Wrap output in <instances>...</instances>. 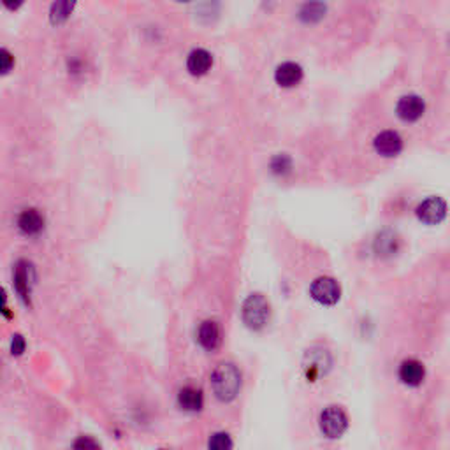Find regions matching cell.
Here are the masks:
<instances>
[{
	"label": "cell",
	"instance_id": "1",
	"mask_svg": "<svg viewBox=\"0 0 450 450\" xmlns=\"http://www.w3.org/2000/svg\"><path fill=\"white\" fill-rule=\"evenodd\" d=\"M210 382L217 399L229 403L238 398L241 390V373L233 362H222L213 369Z\"/></svg>",
	"mask_w": 450,
	"mask_h": 450
},
{
	"label": "cell",
	"instance_id": "2",
	"mask_svg": "<svg viewBox=\"0 0 450 450\" xmlns=\"http://www.w3.org/2000/svg\"><path fill=\"white\" fill-rule=\"evenodd\" d=\"M241 317L247 327L253 331H260L267 326L271 317L269 301L262 294H251L241 308Z\"/></svg>",
	"mask_w": 450,
	"mask_h": 450
},
{
	"label": "cell",
	"instance_id": "3",
	"mask_svg": "<svg viewBox=\"0 0 450 450\" xmlns=\"http://www.w3.org/2000/svg\"><path fill=\"white\" fill-rule=\"evenodd\" d=\"M320 431L324 436L334 440L343 436V433L349 428V417L343 412L340 406H327L322 413H320Z\"/></svg>",
	"mask_w": 450,
	"mask_h": 450
},
{
	"label": "cell",
	"instance_id": "4",
	"mask_svg": "<svg viewBox=\"0 0 450 450\" xmlns=\"http://www.w3.org/2000/svg\"><path fill=\"white\" fill-rule=\"evenodd\" d=\"M310 296L324 306H334L342 297V287L334 278L320 276L310 287Z\"/></svg>",
	"mask_w": 450,
	"mask_h": 450
},
{
	"label": "cell",
	"instance_id": "5",
	"mask_svg": "<svg viewBox=\"0 0 450 450\" xmlns=\"http://www.w3.org/2000/svg\"><path fill=\"white\" fill-rule=\"evenodd\" d=\"M426 111V102L420 95L410 94L403 95L401 99L396 104V115H398L399 120L406 122V124H413V122L420 120L422 115Z\"/></svg>",
	"mask_w": 450,
	"mask_h": 450
},
{
	"label": "cell",
	"instance_id": "6",
	"mask_svg": "<svg viewBox=\"0 0 450 450\" xmlns=\"http://www.w3.org/2000/svg\"><path fill=\"white\" fill-rule=\"evenodd\" d=\"M415 215L422 224L436 225L440 224V222H443V218H445L447 203L442 197H428V199L422 201V203L417 206Z\"/></svg>",
	"mask_w": 450,
	"mask_h": 450
},
{
	"label": "cell",
	"instance_id": "7",
	"mask_svg": "<svg viewBox=\"0 0 450 450\" xmlns=\"http://www.w3.org/2000/svg\"><path fill=\"white\" fill-rule=\"evenodd\" d=\"M373 148L378 155L387 158L398 157L403 151V139L396 131H383L373 141Z\"/></svg>",
	"mask_w": 450,
	"mask_h": 450
},
{
	"label": "cell",
	"instance_id": "8",
	"mask_svg": "<svg viewBox=\"0 0 450 450\" xmlns=\"http://www.w3.org/2000/svg\"><path fill=\"white\" fill-rule=\"evenodd\" d=\"M303 67L296 62H283L274 71V81L281 88H294L303 81Z\"/></svg>",
	"mask_w": 450,
	"mask_h": 450
},
{
	"label": "cell",
	"instance_id": "9",
	"mask_svg": "<svg viewBox=\"0 0 450 450\" xmlns=\"http://www.w3.org/2000/svg\"><path fill=\"white\" fill-rule=\"evenodd\" d=\"M197 342L208 352H215L222 345V329L215 320H204L197 329Z\"/></svg>",
	"mask_w": 450,
	"mask_h": 450
},
{
	"label": "cell",
	"instance_id": "10",
	"mask_svg": "<svg viewBox=\"0 0 450 450\" xmlns=\"http://www.w3.org/2000/svg\"><path fill=\"white\" fill-rule=\"evenodd\" d=\"M213 67V56L208 49L195 48L187 56V71L192 76H206Z\"/></svg>",
	"mask_w": 450,
	"mask_h": 450
},
{
	"label": "cell",
	"instance_id": "11",
	"mask_svg": "<svg viewBox=\"0 0 450 450\" xmlns=\"http://www.w3.org/2000/svg\"><path fill=\"white\" fill-rule=\"evenodd\" d=\"M426 378L424 364L417 359L403 360L399 366V380L408 387H419Z\"/></svg>",
	"mask_w": 450,
	"mask_h": 450
},
{
	"label": "cell",
	"instance_id": "12",
	"mask_svg": "<svg viewBox=\"0 0 450 450\" xmlns=\"http://www.w3.org/2000/svg\"><path fill=\"white\" fill-rule=\"evenodd\" d=\"M18 227L25 236H38L44 229V217L34 208L23 210L18 217Z\"/></svg>",
	"mask_w": 450,
	"mask_h": 450
},
{
	"label": "cell",
	"instance_id": "13",
	"mask_svg": "<svg viewBox=\"0 0 450 450\" xmlns=\"http://www.w3.org/2000/svg\"><path fill=\"white\" fill-rule=\"evenodd\" d=\"M78 0H53L49 6V23L53 26H60L71 19Z\"/></svg>",
	"mask_w": 450,
	"mask_h": 450
},
{
	"label": "cell",
	"instance_id": "14",
	"mask_svg": "<svg viewBox=\"0 0 450 450\" xmlns=\"http://www.w3.org/2000/svg\"><path fill=\"white\" fill-rule=\"evenodd\" d=\"M327 15V4L324 0H306L299 8V15L297 18L306 25H315V23L322 22Z\"/></svg>",
	"mask_w": 450,
	"mask_h": 450
},
{
	"label": "cell",
	"instance_id": "15",
	"mask_svg": "<svg viewBox=\"0 0 450 450\" xmlns=\"http://www.w3.org/2000/svg\"><path fill=\"white\" fill-rule=\"evenodd\" d=\"M178 405H180V408L185 410V412H201L204 405L203 392H201V389H197V387H183V389L178 392Z\"/></svg>",
	"mask_w": 450,
	"mask_h": 450
},
{
	"label": "cell",
	"instance_id": "16",
	"mask_svg": "<svg viewBox=\"0 0 450 450\" xmlns=\"http://www.w3.org/2000/svg\"><path fill=\"white\" fill-rule=\"evenodd\" d=\"M28 281H31V266L25 260H19L15 269V287L16 292L25 303L31 299V283Z\"/></svg>",
	"mask_w": 450,
	"mask_h": 450
},
{
	"label": "cell",
	"instance_id": "17",
	"mask_svg": "<svg viewBox=\"0 0 450 450\" xmlns=\"http://www.w3.org/2000/svg\"><path fill=\"white\" fill-rule=\"evenodd\" d=\"M290 169H292V160H290L289 155H278L271 160V171L278 176L290 173Z\"/></svg>",
	"mask_w": 450,
	"mask_h": 450
},
{
	"label": "cell",
	"instance_id": "18",
	"mask_svg": "<svg viewBox=\"0 0 450 450\" xmlns=\"http://www.w3.org/2000/svg\"><path fill=\"white\" fill-rule=\"evenodd\" d=\"M16 58L8 48H0V76H8L15 69Z\"/></svg>",
	"mask_w": 450,
	"mask_h": 450
},
{
	"label": "cell",
	"instance_id": "19",
	"mask_svg": "<svg viewBox=\"0 0 450 450\" xmlns=\"http://www.w3.org/2000/svg\"><path fill=\"white\" fill-rule=\"evenodd\" d=\"M208 445L211 447V449H231L233 447V440H231V436L227 435V433H215L213 436L210 438V443Z\"/></svg>",
	"mask_w": 450,
	"mask_h": 450
},
{
	"label": "cell",
	"instance_id": "20",
	"mask_svg": "<svg viewBox=\"0 0 450 450\" xmlns=\"http://www.w3.org/2000/svg\"><path fill=\"white\" fill-rule=\"evenodd\" d=\"M25 340H23L19 334H16V336H12V342H11V352L15 353V356H22L23 352H25Z\"/></svg>",
	"mask_w": 450,
	"mask_h": 450
},
{
	"label": "cell",
	"instance_id": "21",
	"mask_svg": "<svg viewBox=\"0 0 450 450\" xmlns=\"http://www.w3.org/2000/svg\"><path fill=\"white\" fill-rule=\"evenodd\" d=\"M0 4L4 6L8 11H18V9H22V6L25 4V0H0Z\"/></svg>",
	"mask_w": 450,
	"mask_h": 450
},
{
	"label": "cell",
	"instance_id": "22",
	"mask_svg": "<svg viewBox=\"0 0 450 450\" xmlns=\"http://www.w3.org/2000/svg\"><path fill=\"white\" fill-rule=\"evenodd\" d=\"M8 310V296H6L4 289H0V313Z\"/></svg>",
	"mask_w": 450,
	"mask_h": 450
},
{
	"label": "cell",
	"instance_id": "23",
	"mask_svg": "<svg viewBox=\"0 0 450 450\" xmlns=\"http://www.w3.org/2000/svg\"><path fill=\"white\" fill-rule=\"evenodd\" d=\"M74 447H97V443L95 442H90V440H85L81 438L79 442L74 443Z\"/></svg>",
	"mask_w": 450,
	"mask_h": 450
},
{
	"label": "cell",
	"instance_id": "24",
	"mask_svg": "<svg viewBox=\"0 0 450 450\" xmlns=\"http://www.w3.org/2000/svg\"><path fill=\"white\" fill-rule=\"evenodd\" d=\"M176 2H190V0H176Z\"/></svg>",
	"mask_w": 450,
	"mask_h": 450
}]
</instances>
